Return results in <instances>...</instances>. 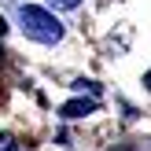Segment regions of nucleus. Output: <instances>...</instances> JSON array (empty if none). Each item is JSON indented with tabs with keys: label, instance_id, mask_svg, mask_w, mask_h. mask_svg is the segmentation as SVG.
<instances>
[{
	"label": "nucleus",
	"instance_id": "nucleus-2",
	"mask_svg": "<svg viewBox=\"0 0 151 151\" xmlns=\"http://www.w3.org/2000/svg\"><path fill=\"white\" fill-rule=\"evenodd\" d=\"M96 107H100L96 100H70L63 107V118H85V114H92Z\"/></svg>",
	"mask_w": 151,
	"mask_h": 151
},
{
	"label": "nucleus",
	"instance_id": "nucleus-3",
	"mask_svg": "<svg viewBox=\"0 0 151 151\" xmlns=\"http://www.w3.org/2000/svg\"><path fill=\"white\" fill-rule=\"evenodd\" d=\"M74 88H81V92H92V96H100V85H96V81H74Z\"/></svg>",
	"mask_w": 151,
	"mask_h": 151
},
{
	"label": "nucleus",
	"instance_id": "nucleus-5",
	"mask_svg": "<svg viewBox=\"0 0 151 151\" xmlns=\"http://www.w3.org/2000/svg\"><path fill=\"white\" fill-rule=\"evenodd\" d=\"M0 151H19V147H15L11 137H0Z\"/></svg>",
	"mask_w": 151,
	"mask_h": 151
},
{
	"label": "nucleus",
	"instance_id": "nucleus-6",
	"mask_svg": "<svg viewBox=\"0 0 151 151\" xmlns=\"http://www.w3.org/2000/svg\"><path fill=\"white\" fill-rule=\"evenodd\" d=\"M144 85H147V88H151V70H147V74H144Z\"/></svg>",
	"mask_w": 151,
	"mask_h": 151
},
{
	"label": "nucleus",
	"instance_id": "nucleus-7",
	"mask_svg": "<svg viewBox=\"0 0 151 151\" xmlns=\"http://www.w3.org/2000/svg\"><path fill=\"white\" fill-rule=\"evenodd\" d=\"M4 29H7V22H4V19H0V37H4Z\"/></svg>",
	"mask_w": 151,
	"mask_h": 151
},
{
	"label": "nucleus",
	"instance_id": "nucleus-1",
	"mask_svg": "<svg viewBox=\"0 0 151 151\" xmlns=\"http://www.w3.org/2000/svg\"><path fill=\"white\" fill-rule=\"evenodd\" d=\"M19 19H22L26 37H33V41H41V44H55L59 37H63V26H59L44 7H22Z\"/></svg>",
	"mask_w": 151,
	"mask_h": 151
},
{
	"label": "nucleus",
	"instance_id": "nucleus-4",
	"mask_svg": "<svg viewBox=\"0 0 151 151\" xmlns=\"http://www.w3.org/2000/svg\"><path fill=\"white\" fill-rule=\"evenodd\" d=\"M48 4H55V7H63V11H70V7L81 4V0H48Z\"/></svg>",
	"mask_w": 151,
	"mask_h": 151
}]
</instances>
